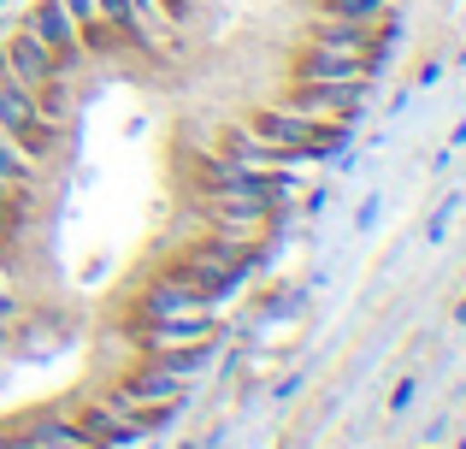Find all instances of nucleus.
Here are the masks:
<instances>
[{
	"instance_id": "obj_1",
	"label": "nucleus",
	"mask_w": 466,
	"mask_h": 449,
	"mask_svg": "<svg viewBox=\"0 0 466 449\" xmlns=\"http://www.w3.org/2000/svg\"><path fill=\"white\" fill-rule=\"evenodd\" d=\"M189 201H195V225H201L207 237L248 242V249H266V237H272V219H278V208L218 196V189H195V184H189Z\"/></svg>"
},
{
	"instance_id": "obj_2",
	"label": "nucleus",
	"mask_w": 466,
	"mask_h": 449,
	"mask_svg": "<svg viewBox=\"0 0 466 449\" xmlns=\"http://www.w3.org/2000/svg\"><path fill=\"white\" fill-rule=\"evenodd\" d=\"M0 130H6V137L18 142V148L30 154L35 166L66 154V125H54V118L35 107V95L18 89L12 77H0Z\"/></svg>"
},
{
	"instance_id": "obj_3",
	"label": "nucleus",
	"mask_w": 466,
	"mask_h": 449,
	"mask_svg": "<svg viewBox=\"0 0 466 449\" xmlns=\"http://www.w3.org/2000/svg\"><path fill=\"white\" fill-rule=\"evenodd\" d=\"M284 107L319 118V125H354V118L372 107V77H354V83H289Z\"/></svg>"
},
{
	"instance_id": "obj_4",
	"label": "nucleus",
	"mask_w": 466,
	"mask_h": 449,
	"mask_svg": "<svg viewBox=\"0 0 466 449\" xmlns=\"http://www.w3.org/2000/svg\"><path fill=\"white\" fill-rule=\"evenodd\" d=\"M213 301L201 296V290H189L183 278H171L166 266L148 278V284L137 290V301H130V325H148V320H177V313H207Z\"/></svg>"
},
{
	"instance_id": "obj_5",
	"label": "nucleus",
	"mask_w": 466,
	"mask_h": 449,
	"mask_svg": "<svg viewBox=\"0 0 466 449\" xmlns=\"http://www.w3.org/2000/svg\"><path fill=\"white\" fill-rule=\"evenodd\" d=\"M24 30H30L35 42H42L47 54L59 59V71H77V59H83V30H77V18H71L59 0H35V6L24 12Z\"/></svg>"
},
{
	"instance_id": "obj_6",
	"label": "nucleus",
	"mask_w": 466,
	"mask_h": 449,
	"mask_svg": "<svg viewBox=\"0 0 466 449\" xmlns=\"http://www.w3.org/2000/svg\"><path fill=\"white\" fill-rule=\"evenodd\" d=\"M142 355H159V349H195V343H218V320L213 308L207 313H177V320H148V325H130Z\"/></svg>"
},
{
	"instance_id": "obj_7",
	"label": "nucleus",
	"mask_w": 466,
	"mask_h": 449,
	"mask_svg": "<svg viewBox=\"0 0 466 449\" xmlns=\"http://www.w3.org/2000/svg\"><path fill=\"white\" fill-rule=\"evenodd\" d=\"M54 71H59V59L47 54V47L35 42L30 30H12L6 42H0V77H12L18 89H30V95H35L47 77H54Z\"/></svg>"
},
{
	"instance_id": "obj_8",
	"label": "nucleus",
	"mask_w": 466,
	"mask_h": 449,
	"mask_svg": "<svg viewBox=\"0 0 466 449\" xmlns=\"http://www.w3.org/2000/svg\"><path fill=\"white\" fill-rule=\"evenodd\" d=\"M354 77H378L372 59L325 54V47H301V54L289 59V83H354Z\"/></svg>"
},
{
	"instance_id": "obj_9",
	"label": "nucleus",
	"mask_w": 466,
	"mask_h": 449,
	"mask_svg": "<svg viewBox=\"0 0 466 449\" xmlns=\"http://www.w3.org/2000/svg\"><path fill=\"white\" fill-rule=\"evenodd\" d=\"M218 154H230V160L254 166V172H278V166H284V154H278L272 142H260L248 125H225V130H218Z\"/></svg>"
},
{
	"instance_id": "obj_10",
	"label": "nucleus",
	"mask_w": 466,
	"mask_h": 449,
	"mask_svg": "<svg viewBox=\"0 0 466 449\" xmlns=\"http://www.w3.org/2000/svg\"><path fill=\"white\" fill-rule=\"evenodd\" d=\"M0 184H6V189H18V196H30V189L42 184L35 160H30V154H24L12 137H6V130H0Z\"/></svg>"
},
{
	"instance_id": "obj_11",
	"label": "nucleus",
	"mask_w": 466,
	"mask_h": 449,
	"mask_svg": "<svg viewBox=\"0 0 466 449\" xmlns=\"http://www.w3.org/2000/svg\"><path fill=\"white\" fill-rule=\"evenodd\" d=\"M313 12H330V18H360V24H378L396 12V0H313Z\"/></svg>"
},
{
	"instance_id": "obj_12",
	"label": "nucleus",
	"mask_w": 466,
	"mask_h": 449,
	"mask_svg": "<svg viewBox=\"0 0 466 449\" xmlns=\"http://www.w3.org/2000/svg\"><path fill=\"white\" fill-rule=\"evenodd\" d=\"M159 18L171 24V30H183V24H195V12H201V0H154Z\"/></svg>"
},
{
	"instance_id": "obj_13",
	"label": "nucleus",
	"mask_w": 466,
	"mask_h": 449,
	"mask_svg": "<svg viewBox=\"0 0 466 449\" xmlns=\"http://www.w3.org/2000/svg\"><path fill=\"white\" fill-rule=\"evenodd\" d=\"M455 208H461V196H443V201H437L431 225H425V242H443V230H449V219H455Z\"/></svg>"
},
{
	"instance_id": "obj_14",
	"label": "nucleus",
	"mask_w": 466,
	"mask_h": 449,
	"mask_svg": "<svg viewBox=\"0 0 466 449\" xmlns=\"http://www.w3.org/2000/svg\"><path fill=\"white\" fill-rule=\"evenodd\" d=\"M59 6H66L71 18H77V30H83V24H95V18H101V6H95V0H59Z\"/></svg>"
},
{
	"instance_id": "obj_15",
	"label": "nucleus",
	"mask_w": 466,
	"mask_h": 449,
	"mask_svg": "<svg viewBox=\"0 0 466 449\" xmlns=\"http://www.w3.org/2000/svg\"><path fill=\"white\" fill-rule=\"evenodd\" d=\"M413 396H420V384H413V379H401V384H396V396H390V408H396V414H401V408H408Z\"/></svg>"
},
{
	"instance_id": "obj_16",
	"label": "nucleus",
	"mask_w": 466,
	"mask_h": 449,
	"mask_svg": "<svg viewBox=\"0 0 466 449\" xmlns=\"http://www.w3.org/2000/svg\"><path fill=\"white\" fill-rule=\"evenodd\" d=\"M42 449H101L95 438H71V444H42Z\"/></svg>"
},
{
	"instance_id": "obj_17",
	"label": "nucleus",
	"mask_w": 466,
	"mask_h": 449,
	"mask_svg": "<svg viewBox=\"0 0 466 449\" xmlns=\"http://www.w3.org/2000/svg\"><path fill=\"white\" fill-rule=\"evenodd\" d=\"M455 449H466V444H455Z\"/></svg>"
},
{
	"instance_id": "obj_18",
	"label": "nucleus",
	"mask_w": 466,
	"mask_h": 449,
	"mask_svg": "<svg viewBox=\"0 0 466 449\" xmlns=\"http://www.w3.org/2000/svg\"><path fill=\"white\" fill-rule=\"evenodd\" d=\"M142 449H148V444H142Z\"/></svg>"
}]
</instances>
